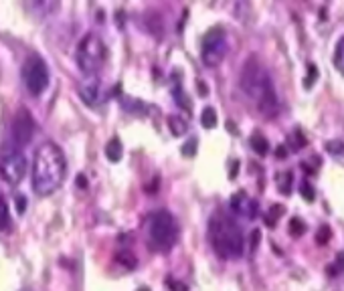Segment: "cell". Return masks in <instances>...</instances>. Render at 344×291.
Here are the masks:
<instances>
[{"label": "cell", "mask_w": 344, "mask_h": 291, "mask_svg": "<svg viewBox=\"0 0 344 291\" xmlns=\"http://www.w3.org/2000/svg\"><path fill=\"white\" fill-rule=\"evenodd\" d=\"M314 75H316V69H314V67H310V77H308V83H306L308 87L312 85V79H314Z\"/></svg>", "instance_id": "obj_29"}, {"label": "cell", "mask_w": 344, "mask_h": 291, "mask_svg": "<svg viewBox=\"0 0 344 291\" xmlns=\"http://www.w3.org/2000/svg\"><path fill=\"white\" fill-rule=\"evenodd\" d=\"M239 85L243 95L249 99V103L257 110V114L265 119H274L280 114V99L274 85V79L265 65L257 57H249L243 63Z\"/></svg>", "instance_id": "obj_1"}, {"label": "cell", "mask_w": 344, "mask_h": 291, "mask_svg": "<svg viewBox=\"0 0 344 291\" xmlns=\"http://www.w3.org/2000/svg\"><path fill=\"white\" fill-rule=\"evenodd\" d=\"M304 231H306V227H304V223L300 219H291L289 221V234L291 236H300V234H304Z\"/></svg>", "instance_id": "obj_21"}, {"label": "cell", "mask_w": 344, "mask_h": 291, "mask_svg": "<svg viewBox=\"0 0 344 291\" xmlns=\"http://www.w3.org/2000/svg\"><path fill=\"white\" fill-rule=\"evenodd\" d=\"M97 91H100L97 77H87V79L81 83V97H83L85 103L93 105V103H95V97H97Z\"/></svg>", "instance_id": "obj_11"}, {"label": "cell", "mask_w": 344, "mask_h": 291, "mask_svg": "<svg viewBox=\"0 0 344 291\" xmlns=\"http://www.w3.org/2000/svg\"><path fill=\"white\" fill-rule=\"evenodd\" d=\"M106 156H108L110 162H119V160H121V156H124V146H121V142H119L117 138L108 142V146H106Z\"/></svg>", "instance_id": "obj_12"}, {"label": "cell", "mask_w": 344, "mask_h": 291, "mask_svg": "<svg viewBox=\"0 0 344 291\" xmlns=\"http://www.w3.org/2000/svg\"><path fill=\"white\" fill-rule=\"evenodd\" d=\"M168 127L172 129L174 136H184L186 129H188V123H186V119H182L180 116H170L168 117Z\"/></svg>", "instance_id": "obj_14"}, {"label": "cell", "mask_w": 344, "mask_h": 291, "mask_svg": "<svg viewBox=\"0 0 344 291\" xmlns=\"http://www.w3.org/2000/svg\"><path fill=\"white\" fill-rule=\"evenodd\" d=\"M22 83L24 87L29 89L31 95H41L47 87H49V69H47V63L39 55H31V57L24 61L22 65Z\"/></svg>", "instance_id": "obj_8"}, {"label": "cell", "mask_w": 344, "mask_h": 291, "mask_svg": "<svg viewBox=\"0 0 344 291\" xmlns=\"http://www.w3.org/2000/svg\"><path fill=\"white\" fill-rule=\"evenodd\" d=\"M22 291H31V289H22Z\"/></svg>", "instance_id": "obj_32"}, {"label": "cell", "mask_w": 344, "mask_h": 291, "mask_svg": "<svg viewBox=\"0 0 344 291\" xmlns=\"http://www.w3.org/2000/svg\"><path fill=\"white\" fill-rule=\"evenodd\" d=\"M115 259H117L119 263H124L128 269H130V267H136V257H134V253H130V251H119V253L115 255Z\"/></svg>", "instance_id": "obj_20"}, {"label": "cell", "mask_w": 344, "mask_h": 291, "mask_svg": "<svg viewBox=\"0 0 344 291\" xmlns=\"http://www.w3.org/2000/svg\"><path fill=\"white\" fill-rule=\"evenodd\" d=\"M138 291H150V289H146V287H140Z\"/></svg>", "instance_id": "obj_31"}, {"label": "cell", "mask_w": 344, "mask_h": 291, "mask_svg": "<svg viewBox=\"0 0 344 291\" xmlns=\"http://www.w3.org/2000/svg\"><path fill=\"white\" fill-rule=\"evenodd\" d=\"M168 287L172 291H186V285L184 283H178V281H174V279H168Z\"/></svg>", "instance_id": "obj_28"}, {"label": "cell", "mask_w": 344, "mask_h": 291, "mask_svg": "<svg viewBox=\"0 0 344 291\" xmlns=\"http://www.w3.org/2000/svg\"><path fill=\"white\" fill-rule=\"evenodd\" d=\"M201 123H203V127H207V129L215 127V125H217V112H215L213 108H205L203 114H201Z\"/></svg>", "instance_id": "obj_17"}, {"label": "cell", "mask_w": 344, "mask_h": 291, "mask_svg": "<svg viewBox=\"0 0 344 291\" xmlns=\"http://www.w3.org/2000/svg\"><path fill=\"white\" fill-rule=\"evenodd\" d=\"M328 236H330V229H328V227H322V229H320V234H316V241H318L320 245H326V243H328Z\"/></svg>", "instance_id": "obj_27"}, {"label": "cell", "mask_w": 344, "mask_h": 291, "mask_svg": "<svg viewBox=\"0 0 344 291\" xmlns=\"http://www.w3.org/2000/svg\"><path fill=\"white\" fill-rule=\"evenodd\" d=\"M209 241L213 251L221 257V259H239L243 255L245 249V239L241 229L237 227V223L223 215L217 213L215 217H211L209 221Z\"/></svg>", "instance_id": "obj_3"}, {"label": "cell", "mask_w": 344, "mask_h": 291, "mask_svg": "<svg viewBox=\"0 0 344 291\" xmlns=\"http://www.w3.org/2000/svg\"><path fill=\"white\" fill-rule=\"evenodd\" d=\"M302 194H304V198H306L308 202H312V200H314V188H312L306 180L302 182Z\"/></svg>", "instance_id": "obj_24"}, {"label": "cell", "mask_w": 344, "mask_h": 291, "mask_svg": "<svg viewBox=\"0 0 344 291\" xmlns=\"http://www.w3.org/2000/svg\"><path fill=\"white\" fill-rule=\"evenodd\" d=\"M249 144H251V148H253L259 156H265V154L269 152V144H267V140H265L261 134H253L251 140H249Z\"/></svg>", "instance_id": "obj_13"}, {"label": "cell", "mask_w": 344, "mask_h": 291, "mask_svg": "<svg viewBox=\"0 0 344 291\" xmlns=\"http://www.w3.org/2000/svg\"><path fill=\"white\" fill-rule=\"evenodd\" d=\"M194 154H196V140H188V142L182 146V156L192 158Z\"/></svg>", "instance_id": "obj_22"}, {"label": "cell", "mask_w": 344, "mask_h": 291, "mask_svg": "<svg viewBox=\"0 0 344 291\" xmlns=\"http://www.w3.org/2000/svg\"><path fill=\"white\" fill-rule=\"evenodd\" d=\"M178 223L168 210H154L146 219V241L156 253H166L178 241Z\"/></svg>", "instance_id": "obj_4"}, {"label": "cell", "mask_w": 344, "mask_h": 291, "mask_svg": "<svg viewBox=\"0 0 344 291\" xmlns=\"http://www.w3.org/2000/svg\"><path fill=\"white\" fill-rule=\"evenodd\" d=\"M14 204H16V210H18V215H22V213L27 210V198H24L22 194H18V196L14 198Z\"/></svg>", "instance_id": "obj_26"}, {"label": "cell", "mask_w": 344, "mask_h": 291, "mask_svg": "<svg viewBox=\"0 0 344 291\" xmlns=\"http://www.w3.org/2000/svg\"><path fill=\"white\" fill-rule=\"evenodd\" d=\"M231 210L235 213V215H239V217H243V219H255L257 215H259V204H257V200L255 198H251L247 192H243V190H239V192H235L233 196H231Z\"/></svg>", "instance_id": "obj_10"}, {"label": "cell", "mask_w": 344, "mask_h": 291, "mask_svg": "<svg viewBox=\"0 0 344 291\" xmlns=\"http://www.w3.org/2000/svg\"><path fill=\"white\" fill-rule=\"evenodd\" d=\"M108 59L106 43L100 35L87 33L77 47V65L87 77H95Z\"/></svg>", "instance_id": "obj_5"}, {"label": "cell", "mask_w": 344, "mask_h": 291, "mask_svg": "<svg viewBox=\"0 0 344 291\" xmlns=\"http://www.w3.org/2000/svg\"><path fill=\"white\" fill-rule=\"evenodd\" d=\"M67 174V162L57 144L45 142L35 152L33 162V190L39 196H49L63 184Z\"/></svg>", "instance_id": "obj_2"}, {"label": "cell", "mask_w": 344, "mask_h": 291, "mask_svg": "<svg viewBox=\"0 0 344 291\" xmlns=\"http://www.w3.org/2000/svg\"><path fill=\"white\" fill-rule=\"evenodd\" d=\"M282 215H284V206L276 204V206H272V208H269V213L265 215V223L274 229V227H276V223H278V219H280Z\"/></svg>", "instance_id": "obj_19"}, {"label": "cell", "mask_w": 344, "mask_h": 291, "mask_svg": "<svg viewBox=\"0 0 344 291\" xmlns=\"http://www.w3.org/2000/svg\"><path fill=\"white\" fill-rule=\"evenodd\" d=\"M334 65H336V69L344 75V37H340L338 43H336V49H334Z\"/></svg>", "instance_id": "obj_18"}, {"label": "cell", "mask_w": 344, "mask_h": 291, "mask_svg": "<svg viewBox=\"0 0 344 291\" xmlns=\"http://www.w3.org/2000/svg\"><path fill=\"white\" fill-rule=\"evenodd\" d=\"M27 156L16 146H2L0 148V176L8 184H18L27 174Z\"/></svg>", "instance_id": "obj_6"}, {"label": "cell", "mask_w": 344, "mask_h": 291, "mask_svg": "<svg viewBox=\"0 0 344 291\" xmlns=\"http://www.w3.org/2000/svg\"><path fill=\"white\" fill-rule=\"evenodd\" d=\"M35 119L31 116V112L27 108H20L16 112V116L12 119V140H14V146L20 148V146H27L33 136H35Z\"/></svg>", "instance_id": "obj_9"}, {"label": "cell", "mask_w": 344, "mask_h": 291, "mask_svg": "<svg viewBox=\"0 0 344 291\" xmlns=\"http://www.w3.org/2000/svg\"><path fill=\"white\" fill-rule=\"evenodd\" d=\"M276 184H278V190L282 194H289L291 192V184H293V176L291 172H280L276 178Z\"/></svg>", "instance_id": "obj_15"}, {"label": "cell", "mask_w": 344, "mask_h": 291, "mask_svg": "<svg viewBox=\"0 0 344 291\" xmlns=\"http://www.w3.org/2000/svg\"><path fill=\"white\" fill-rule=\"evenodd\" d=\"M291 142L296 144V146H293V150H300V148H304V146H306V138H304V134H302L300 129H296V131L291 134Z\"/></svg>", "instance_id": "obj_23"}, {"label": "cell", "mask_w": 344, "mask_h": 291, "mask_svg": "<svg viewBox=\"0 0 344 291\" xmlns=\"http://www.w3.org/2000/svg\"><path fill=\"white\" fill-rule=\"evenodd\" d=\"M229 53V41L227 35L221 27L211 29L205 37H203V45H201V59L207 67H217L221 65V61L227 57Z\"/></svg>", "instance_id": "obj_7"}, {"label": "cell", "mask_w": 344, "mask_h": 291, "mask_svg": "<svg viewBox=\"0 0 344 291\" xmlns=\"http://www.w3.org/2000/svg\"><path fill=\"white\" fill-rule=\"evenodd\" d=\"M77 182H79V186H85V176H79V180H77Z\"/></svg>", "instance_id": "obj_30"}, {"label": "cell", "mask_w": 344, "mask_h": 291, "mask_svg": "<svg viewBox=\"0 0 344 291\" xmlns=\"http://www.w3.org/2000/svg\"><path fill=\"white\" fill-rule=\"evenodd\" d=\"M10 213H8V206H6V200L0 196V231H10Z\"/></svg>", "instance_id": "obj_16"}, {"label": "cell", "mask_w": 344, "mask_h": 291, "mask_svg": "<svg viewBox=\"0 0 344 291\" xmlns=\"http://www.w3.org/2000/svg\"><path fill=\"white\" fill-rule=\"evenodd\" d=\"M326 148H328L330 154H344V144L342 142H338V140H336V142H328Z\"/></svg>", "instance_id": "obj_25"}]
</instances>
